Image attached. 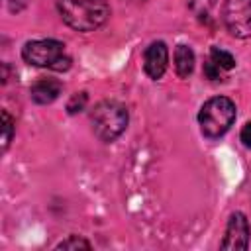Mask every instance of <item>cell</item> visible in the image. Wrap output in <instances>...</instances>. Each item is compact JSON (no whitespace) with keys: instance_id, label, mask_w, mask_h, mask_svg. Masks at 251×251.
Instances as JSON below:
<instances>
[{"instance_id":"cell-2","label":"cell","mask_w":251,"mask_h":251,"mask_svg":"<svg viewBox=\"0 0 251 251\" xmlns=\"http://www.w3.org/2000/svg\"><path fill=\"white\" fill-rule=\"evenodd\" d=\"M92 131L100 141H114L127 126V110L124 104L114 100H104L94 106L90 114Z\"/></svg>"},{"instance_id":"cell-1","label":"cell","mask_w":251,"mask_h":251,"mask_svg":"<svg viewBox=\"0 0 251 251\" xmlns=\"http://www.w3.org/2000/svg\"><path fill=\"white\" fill-rule=\"evenodd\" d=\"M63 22L76 31H92L106 24L110 8L106 0H59Z\"/></svg>"},{"instance_id":"cell-14","label":"cell","mask_w":251,"mask_h":251,"mask_svg":"<svg viewBox=\"0 0 251 251\" xmlns=\"http://www.w3.org/2000/svg\"><path fill=\"white\" fill-rule=\"evenodd\" d=\"M2 120H4V135H2V149H6L8 147V143H10V139H12V131H14V122H12V118H10V114L4 110L2 112Z\"/></svg>"},{"instance_id":"cell-13","label":"cell","mask_w":251,"mask_h":251,"mask_svg":"<svg viewBox=\"0 0 251 251\" xmlns=\"http://www.w3.org/2000/svg\"><path fill=\"white\" fill-rule=\"evenodd\" d=\"M84 104H86V92H76V94L69 100L67 110H69V114H76V112H80V110L84 108Z\"/></svg>"},{"instance_id":"cell-9","label":"cell","mask_w":251,"mask_h":251,"mask_svg":"<svg viewBox=\"0 0 251 251\" xmlns=\"http://www.w3.org/2000/svg\"><path fill=\"white\" fill-rule=\"evenodd\" d=\"M175 69L180 78H186L194 69V53L188 45H176L175 49Z\"/></svg>"},{"instance_id":"cell-3","label":"cell","mask_w":251,"mask_h":251,"mask_svg":"<svg viewBox=\"0 0 251 251\" xmlns=\"http://www.w3.org/2000/svg\"><path fill=\"white\" fill-rule=\"evenodd\" d=\"M22 57L25 63L51 71H67L71 67V57L61 41L55 39H35L27 41L22 49Z\"/></svg>"},{"instance_id":"cell-8","label":"cell","mask_w":251,"mask_h":251,"mask_svg":"<svg viewBox=\"0 0 251 251\" xmlns=\"http://www.w3.org/2000/svg\"><path fill=\"white\" fill-rule=\"evenodd\" d=\"M61 88H63V86H61L59 80L41 78V80H37V82L29 88V94H31V100L37 102V104H51L53 100L59 98Z\"/></svg>"},{"instance_id":"cell-4","label":"cell","mask_w":251,"mask_h":251,"mask_svg":"<svg viewBox=\"0 0 251 251\" xmlns=\"http://www.w3.org/2000/svg\"><path fill=\"white\" fill-rule=\"evenodd\" d=\"M235 120V104L226 96H214L202 104L198 112V124L206 137L224 135Z\"/></svg>"},{"instance_id":"cell-7","label":"cell","mask_w":251,"mask_h":251,"mask_svg":"<svg viewBox=\"0 0 251 251\" xmlns=\"http://www.w3.org/2000/svg\"><path fill=\"white\" fill-rule=\"evenodd\" d=\"M167 63H169V49L163 41H153L147 49H145V55H143V67H145V73L151 76V78H161L167 71Z\"/></svg>"},{"instance_id":"cell-11","label":"cell","mask_w":251,"mask_h":251,"mask_svg":"<svg viewBox=\"0 0 251 251\" xmlns=\"http://www.w3.org/2000/svg\"><path fill=\"white\" fill-rule=\"evenodd\" d=\"M188 2V8L196 14V16H208L210 10L214 8L216 0H186Z\"/></svg>"},{"instance_id":"cell-16","label":"cell","mask_w":251,"mask_h":251,"mask_svg":"<svg viewBox=\"0 0 251 251\" xmlns=\"http://www.w3.org/2000/svg\"><path fill=\"white\" fill-rule=\"evenodd\" d=\"M241 141H243L245 147L251 149V122L243 126V129H241Z\"/></svg>"},{"instance_id":"cell-15","label":"cell","mask_w":251,"mask_h":251,"mask_svg":"<svg viewBox=\"0 0 251 251\" xmlns=\"http://www.w3.org/2000/svg\"><path fill=\"white\" fill-rule=\"evenodd\" d=\"M222 73H224V71H220V69H218L210 59L206 61V65H204V75H206L210 80H218V78L222 76Z\"/></svg>"},{"instance_id":"cell-5","label":"cell","mask_w":251,"mask_h":251,"mask_svg":"<svg viewBox=\"0 0 251 251\" xmlns=\"http://www.w3.org/2000/svg\"><path fill=\"white\" fill-rule=\"evenodd\" d=\"M224 22L231 35L251 37V0H226Z\"/></svg>"},{"instance_id":"cell-12","label":"cell","mask_w":251,"mask_h":251,"mask_svg":"<svg viewBox=\"0 0 251 251\" xmlns=\"http://www.w3.org/2000/svg\"><path fill=\"white\" fill-rule=\"evenodd\" d=\"M57 249H90V243L84 241V239L78 237V235H71L69 239L61 241V243L57 245Z\"/></svg>"},{"instance_id":"cell-10","label":"cell","mask_w":251,"mask_h":251,"mask_svg":"<svg viewBox=\"0 0 251 251\" xmlns=\"http://www.w3.org/2000/svg\"><path fill=\"white\" fill-rule=\"evenodd\" d=\"M210 61L220 69V71H231L235 67V59L231 53H227L226 49L220 47H212L210 49Z\"/></svg>"},{"instance_id":"cell-6","label":"cell","mask_w":251,"mask_h":251,"mask_svg":"<svg viewBox=\"0 0 251 251\" xmlns=\"http://www.w3.org/2000/svg\"><path fill=\"white\" fill-rule=\"evenodd\" d=\"M249 245V224L247 218L241 212H235L229 216L226 235L222 241V249H247Z\"/></svg>"}]
</instances>
